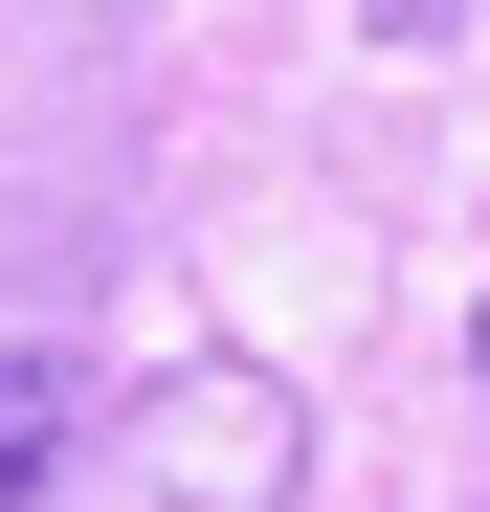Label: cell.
Returning <instances> with one entry per match:
<instances>
[{
  "label": "cell",
  "instance_id": "7a4b0ae2",
  "mask_svg": "<svg viewBox=\"0 0 490 512\" xmlns=\"http://www.w3.org/2000/svg\"><path fill=\"white\" fill-rule=\"evenodd\" d=\"M90 379H67V334H0V512H67V468H90Z\"/></svg>",
  "mask_w": 490,
  "mask_h": 512
},
{
  "label": "cell",
  "instance_id": "6da1fadb",
  "mask_svg": "<svg viewBox=\"0 0 490 512\" xmlns=\"http://www.w3.org/2000/svg\"><path fill=\"white\" fill-rule=\"evenodd\" d=\"M312 490V401L268 357H179L156 401L90 423V468H67V512H290Z\"/></svg>",
  "mask_w": 490,
  "mask_h": 512
},
{
  "label": "cell",
  "instance_id": "3957f363",
  "mask_svg": "<svg viewBox=\"0 0 490 512\" xmlns=\"http://www.w3.org/2000/svg\"><path fill=\"white\" fill-rule=\"evenodd\" d=\"M468 401H490V312H468Z\"/></svg>",
  "mask_w": 490,
  "mask_h": 512
}]
</instances>
